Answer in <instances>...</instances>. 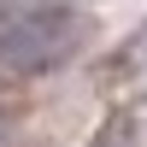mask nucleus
<instances>
[{
  "instance_id": "obj_1",
  "label": "nucleus",
  "mask_w": 147,
  "mask_h": 147,
  "mask_svg": "<svg viewBox=\"0 0 147 147\" xmlns=\"http://www.w3.org/2000/svg\"><path fill=\"white\" fill-rule=\"evenodd\" d=\"M82 35L77 6H59V0H41V6H18L0 18V65L12 77H41V71L65 65L71 47Z\"/></svg>"
},
{
  "instance_id": "obj_2",
  "label": "nucleus",
  "mask_w": 147,
  "mask_h": 147,
  "mask_svg": "<svg viewBox=\"0 0 147 147\" xmlns=\"http://www.w3.org/2000/svg\"><path fill=\"white\" fill-rule=\"evenodd\" d=\"M124 65H129V77L147 88V30H136V41H129V53H124Z\"/></svg>"
}]
</instances>
